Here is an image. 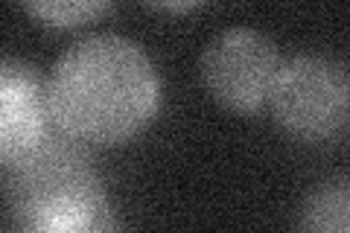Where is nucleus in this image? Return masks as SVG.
<instances>
[{"label":"nucleus","instance_id":"nucleus-1","mask_svg":"<svg viewBox=\"0 0 350 233\" xmlns=\"http://www.w3.org/2000/svg\"><path fill=\"white\" fill-rule=\"evenodd\" d=\"M158 105L161 79L149 53L117 32L76 41L47 79L50 123L76 143H126L152 123Z\"/></svg>","mask_w":350,"mask_h":233},{"label":"nucleus","instance_id":"nucleus-2","mask_svg":"<svg viewBox=\"0 0 350 233\" xmlns=\"http://www.w3.org/2000/svg\"><path fill=\"white\" fill-rule=\"evenodd\" d=\"M6 187L21 230L111 216L100 172L76 140L64 135H47L27 158L6 166Z\"/></svg>","mask_w":350,"mask_h":233},{"label":"nucleus","instance_id":"nucleus-3","mask_svg":"<svg viewBox=\"0 0 350 233\" xmlns=\"http://www.w3.org/2000/svg\"><path fill=\"white\" fill-rule=\"evenodd\" d=\"M350 82L345 61L301 53L280 64L269 105L278 126L304 143L342 140L347 131Z\"/></svg>","mask_w":350,"mask_h":233},{"label":"nucleus","instance_id":"nucleus-4","mask_svg":"<svg viewBox=\"0 0 350 233\" xmlns=\"http://www.w3.org/2000/svg\"><path fill=\"white\" fill-rule=\"evenodd\" d=\"M280 50L254 27H228L207 41L202 53L204 87L231 111H257L269 102V91L280 70Z\"/></svg>","mask_w":350,"mask_h":233},{"label":"nucleus","instance_id":"nucleus-5","mask_svg":"<svg viewBox=\"0 0 350 233\" xmlns=\"http://www.w3.org/2000/svg\"><path fill=\"white\" fill-rule=\"evenodd\" d=\"M50 135L47 82L21 59H0V166H12Z\"/></svg>","mask_w":350,"mask_h":233},{"label":"nucleus","instance_id":"nucleus-6","mask_svg":"<svg viewBox=\"0 0 350 233\" xmlns=\"http://www.w3.org/2000/svg\"><path fill=\"white\" fill-rule=\"evenodd\" d=\"M350 213V181L345 172L327 178L306 195L301 207L298 233H347Z\"/></svg>","mask_w":350,"mask_h":233},{"label":"nucleus","instance_id":"nucleus-7","mask_svg":"<svg viewBox=\"0 0 350 233\" xmlns=\"http://www.w3.org/2000/svg\"><path fill=\"white\" fill-rule=\"evenodd\" d=\"M108 9L105 0H47V3H24V12L53 27H79L100 18Z\"/></svg>","mask_w":350,"mask_h":233},{"label":"nucleus","instance_id":"nucleus-8","mask_svg":"<svg viewBox=\"0 0 350 233\" xmlns=\"http://www.w3.org/2000/svg\"><path fill=\"white\" fill-rule=\"evenodd\" d=\"M21 233H120L114 213L94 219V221H82V225H64V228H44V230H21Z\"/></svg>","mask_w":350,"mask_h":233},{"label":"nucleus","instance_id":"nucleus-9","mask_svg":"<svg viewBox=\"0 0 350 233\" xmlns=\"http://www.w3.org/2000/svg\"><path fill=\"white\" fill-rule=\"evenodd\" d=\"M196 3H161L158 9H175V12H184V9H193Z\"/></svg>","mask_w":350,"mask_h":233}]
</instances>
